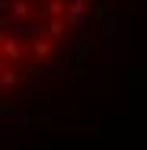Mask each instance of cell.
Masks as SVG:
<instances>
[{"label":"cell","mask_w":147,"mask_h":150,"mask_svg":"<svg viewBox=\"0 0 147 150\" xmlns=\"http://www.w3.org/2000/svg\"><path fill=\"white\" fill-rule=\"evenodd\" d=\"M96 0H3V26L6 32L13 29L10 42H23V35H32V64L29 70H42V61L58 54L61 35L80 23H87L89 6Z\"/></svg>","instance_id":"1"}]
</instances>
